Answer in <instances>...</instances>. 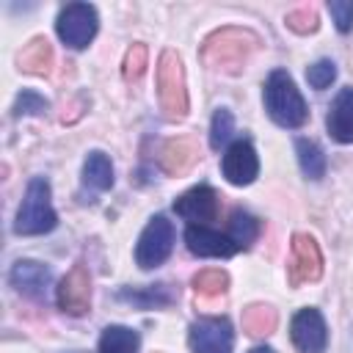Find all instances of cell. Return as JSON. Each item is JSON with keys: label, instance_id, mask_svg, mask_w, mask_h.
<instances>
[{"label": "cell", "instance_id": "6da1fadb", "mask_svg": "<svg viewBox=\"0 0 353 353\" xmlns=\"http://www.w3.org/2000/svg\"><path fill=\"white\" fill-rule=\"evenodd\" d=\"M256 47H259V36L254 30L226 25V28L212 30L201 41L199 58L207 69L226 72V74H240Z\"/></svg>", "mask_w": 353, "mask_h": 353}, {"label": "cell", "instance_id": "7a4b0ae2", "mask_svg": "<svg viewBox=\"0 0 353 353\" xmlns=\"http://www.w3.org/2000/svg\"><path fill=\"white\" fill-rule=\"evenodd\" d=\"M265 110L268 116L279 124V127H301L306 119H309V108L301 97V91L295 88V80L284 72V69H276L268 74L265 80Z\"/></svg>", "mask_w": 353, "mask_h": 353}, {"label": "cell", "instance_id": "3957f363", "mask_svg": "<svg viewBox=\"0 0 353 353\" xmlns=\"http://www.w3.org/2000/svg\"><path fill=\"white\" fill-rule=\"evenodd\" d=\"M157 97L163 116L168 121H182L188 116V88H185V66L179 52L163 50L157 61Z\"/></svg>", "mask_w": 353, "mask_h": 353}, {"label": "cell", "instance_id": "277c9868", "mask_svg": "<svg viewBox=\"0 0 353 353\" xmlns=\"http://www.w3.org/2000/svg\"><path fill=\"white\" fill-rule=\"evenodd\" d=\"M55 223H58V215L52 210L50 182L44 176H36L28 182L25 199L14 218V232L17 234H44V232H52Z\"/></svg>", "mask_w": 353, "mask_h": 353}, {"label": "cell", "instance_id": "5b68a950", "mask_svg": "<svg viewBox=\"0 0 353 353\" xmlns=\"http://www.w3.org/2000/svg\"><path fill=\"white\" fill-rule=\"evenodd\" d=\"M171 248H174V223L165 215H154L138 237L135 262H138V268L152 270L168 259Z\"/></svg>", "mask_w": 353, "mask_h": 353}, {"label": "cell", "instance_id": "8992f818", "mask_svg": "<svg viewBox=\"0 0 353 353\" xmlns=\"http://www.w3.org/2000/svg\"><path fill=\"white\" fill-rule=\"evenodd\" d=\"M97 28H99L97 8L88 6V3H69V6H63L61 14H58V22H55V30H58L61 41L74 47V50L88 47L91 39L97 36Z\"/></svg>", "mask_w": 353, "mask_h": 353}, {"label": "cell", "instance_id": "52a82bcc", "mask_svg": "<svg viewBox=\"0 0 353 353\" xmlns=\"http://www.w3.org/2000/svg\"><path fill=\"white\" fill-rule=\"evenodd\" d=\"M320 276H323V254H320L317 240L306 232H295L290 243V262H287L290 287L317 281Z\"/></svg>", "mask_w": 353, "mask_h": 353}, {"label": "cell", "instance_id": "ba28073f", "mask_svg": "<svg viewBox=\"0 0 353 353\" xmlns=\"http://www.w3.org/2000/svg\"><path fill=\"white\" fill-rule=\"evenodd\" d=\"M193 353H232L234 334L226 317H199L188 334Z\"/></svg>", "mask_w": 353, "mask_h": 353}, {"label": "cell", "instance_id": "9c48e42d", "mask_svg": "<svg viewBox=\"0 0 353 353\" xmlns=\"http://www.w3.org/2000/svg\"><path fill=\"white\" fill-rule=\"evenodd\" d=\"M55 301H58V309L72 317H80L91 309V276L83 262H77L61 279V284L55 290Z\"/></svg>", "mask_w": 353, "mask_h": 353}, {"label": "cell", "instance_id": "30bf717a", "mask_svg": "<svg viewBox=\"0 0 353 353\" xmlns=\"http://www.w3.org/2000/svg\"><path fill=\"white\" fill-rule=\"evenodd\" d=\"M290 336H292V345L301 350V353H325L328 347V328H325V320L317 309L306 306L301 312H295L292 323H290Z\"/></svg>", "mask_w": 353, "mask_h": 353}, {"label": "cell", "instance_id": "8fae6325", "mask_svg": "<svg viewBox=\"0 0 353 353\" xmlns=\"http://www.w3.org/2000/svg\"><path fill=\"white\" fill-rule=\"evenodd\" d=\"M174 212L182 215V218H188V221H199V223L215 221L218 212H221L218 193H215L210 185H196V188L185 190V193L174 201Z\"/></svg>", "mask_w": 353, "mask_h": 353}, {"label": "cell", "instance_id": "7c38bea8", "mask_svg": "<svg viewBox=\"0 0 353 353\" xmlns=\"http://www.w3.org/2000/svg\"><path fill=\"white\" fill-rule=\"evenodd\" d=\"M221 168H223V176L232 182V185H251L259 174V160H256V152L248 141H234L223 160H221Z\"/></svg>", "mask_w": 353, "mask_h": 353}, {"label": "cell", "instance_id": "4fadbf2b", "mask_svg": "<svg viewBox=\"0 0 353 353\" xmlns=\"http://www.w3.org/2000/svg\"><path fill=\"white\" fill-rule=\"evenodd\" d=\"M199 160V143L190 135H176L168 138L160 146V168L168 176H182L193 168V163Z\"/></svg>", "mask_w": 353, "mask_h": 353}, {"label": "cell", "instance_id": "5bb4252c", "mask_svg": "<svg viewBox=\"0 0 353 353\" xmlns=\"http://www.w3.org/2000/svg\"><path fill=\"white\" fill-rule=\"evenodd\" d=\"M185 243H188L190 254H196V256H232L240 251V245L229 234H218L201 223L185 229Z\"/></svg>", "mask_w": 353, "mask_h": 353}, {"label": "cell", "instance_id": "9a60e30c", "mask_svg": "<svg viewBox=\"0 0 353 353\" xmlns=\"http://www.w3.org/2000/svg\"><path fill=\"white\" fill-rule=\"evenodd\" d=\"M8 281L17 292H22L28 298H41L50 284V268H44L36 259H19V262H14Z\"/></svg>", "mask_w": 353, "mask_h": 353}, {"label": "cell", "instance_id": "2e32d148", "mask_svg": "<svg viewBox=\"0 0 353 353\" xmlns=\"http://www.w3.org/2000/svg\"><path fill=\"white\" fill-rule=\"evenodd\" d=\"M325 127L336 143H353V85L342 88L334 97V102L328 108Z\"/></svg>", "mask_w": 353, "mask_h": 353}, {"label": "cell", "instance_id": "e0dca14e", "mask_svg": "<svg viewBox=\"0 0 353 353\" xmlns=\"http://www.w3.org/2000/svg\"><path fill=\"white\" fill-rule=\"evenodd\" d=\"M19 69L28 72V74H39V77L50 74V69H52V44L44 36L30 39L19 52Z\"/></svg>", "mask_w": 353, "mask_h": 353}, {"label": "cell", "instance_id": "ac0fdd59", "mask_svg": "<svg viewBox=\"0 0 353 353\" xmlns=\"http://www.w3.org/2000/svg\"><path fill=\"white\" fill-rule=\"evenodd\" d=\"M119 301H127V303H132L138 309H157V306L174 303L176 301V292L171 290V284H152L146 290H135V287L130 290V287H124V290H119Z\"/></svg>", "mask_w": 353, "mask_h": 353}, {"label": "cell", "instance_id": "d6986e66", "mask_svg": "<svg viewBox=\"0 0 353 353\" xmlns=\"http://www.w3.org/2000/svg\"><path fill=\"white\" fill-rule=\"evenodd\" d=\"M276 323H279V314L268 303H251L243 312V331L248 336H268L276 331Z\"/></svg>", "mask_w": 353, "mask_h": 353}, {"label": "cell", "instance_id": "ffe728a7", "mask_svg": "<svg viewBox=\"0 0 353 353\" xmlns=\"http://www.w3.org/2000/svg\"><path fill=\"white\" fill-rule=\"evenodd\" d=\"M141 336L127 325H108L99 336L97 353H138Z\"/></svg>", "mask_w": 353, "mask_h": 353}, {"label": "cell", "instance_id": "44dd1931", "mask_svg": "<svg viewBox=\"0 0 353 353\" xmlns=\"http://www.w3.org/2000/svg\"><path fill=\"white\" fill-rule=\"evenodd\" d=\"M83 182L91 185L94 190H108L113 188V163L105 152H91L83 163Z\"/></svg>", "mask_w": 353, "mask_h": 353}, {"label": "cell", "instance_id": "7402d4cb", "mask_svg": "<svg viewBox=\"0 0 353 353\" xmlns=\"http://www.w3.org/2000/svg\"><path fill=\"white\" fill-rule=\"evenodd\" d=\"M295 152H298V165L309 179H323L325 176V154L314 141L298 138L295 141Z\"/></svg>", "mask_w": 353, "mask_h": 353}, {"label": "cell", "instance_id": "603a6c76", "mask_svg": "<svg viewBox=\"0 0 353 353\" xmlns=\"http://www.w3.org/2000/svg\"><path fill=\"white\" fill-rule=\"evenodd\" d=\"M190 284H193L196 295H201V298H218V295L226 292L229 276H226L223 270H218V268H204V270H199V273L193 276Z\"/></svg>", "mask_w": 353, "mask_h": 353}, {"label": "cell", "instance_id": "cb8c5ba5", "mask_svg": "<svg viewBox=\"0 0 353 353\" xmlns=\"http://www.w3.org/2000/svg\"><path fill=\"white\" fill-rule=\"evenodd\" d=\"M259 234V221L243 210H234L232 212V221H229V237L240 245V248H248Z\"/></svg>", "mask_w": 353, "mask_h": 353}, {"label": "cell", "instance_id": "d4e9b609", "mask_svg": "<svg viewBox=\"0 0 353 353\" xmlns=\"http://www.w3.org/2000/svg\"><path fill=\"white\" fill-rule=\"evenodd\" d=\"M284 22H287L290 30L306 36V33H314V30H317L320 17H317V11H314L312 6H301V8H292V11L284 17Z\"/></svg>", "mask_w": 353, "mask_h": 353}, {"label": "cell", "instance_id": "484cf974", "mask_svg": "<svg viewBox=\"0 0 353 353\" xmlns=\"http://www.w3.org/2000/svg\"><path fill=\"white\" fill-rule=\"evenodd\" d=\"M146 61H149L146 44L135 41V44L127 50V55H124V80H127V83H138L141 74H143V69H146Z\"/></svg>", "mask_w": 353, "mask_h": 353}, {"label": "cell", "instance_id": "4316f807", "mask_svg": "<svg viewBox=\"0 0 353 353\" xmlns=\"http://www.w3.org/2000/svg\"><path fill=\"white\" fill-rule=\"evenodd\" d=\"M232 130H234L232 113H229L226 108H218V110L212 113V124H210V146H212V149H221V143L229 141Z\"/></svg>", "mask_w": 353, "mask_h": 353}, {"label": "cell", "instance_id": "83f0119b", "mask_svg": "<svg viewBox=\"0 0 353 353\" xmlns=\"http://www.w3.org/2000/svg\"><path fill=\"white\" fill-rule=\"evenodd\" d=\"M334 77H336V66H334V61H328V58H323V61H317V63H312V66L306 69V80H309V85L317 88V91L328 88V85L334 83Z\"/></svg>", "mask_w": 353, "mask_h": 353}, {"label": "cell", "instance_id": "f1b7e54d", "mask_svg": "<svg viewBox=\"0 0 353 353\" xmlns=\"http://www.w3.org/2000/svg\"><path fill=\"white\" fill-rule=\"evenodd\" d=\"M328 14L339 33L353 30V3L350 0H328Z\"/></svg>", "mask_w": 353, "mask_h": 353}, {"label": "cell", "instance_id": "f546056e", "mask_svg": "<svg viewBox=\"0 0 353 353\" xmlns=\"http://www.w3.org/2000/svg\"><path fill=\"white\" fill-rule=\"evenodd\" d=\"M47 110V99L39 97L36 91H22L14 102V116H22V113H41Z\"/></svg>", "mask_w": 353, "mask_h": 353}, {"label": "cell", "instance_id": "4dcf8cb0", "mask_svg": "<svg viewBox=\"0 0 353 353\" xmlns=\"http://www.w3.org/2000/svg\"><path fill=\"white\" fill-rule=\"evenodd\" d=\"M248 353H273L268 345H259V347H254V350H248Z\"/></svg>", "mask_w": 353, "mask_h": 353}]
</instances>
